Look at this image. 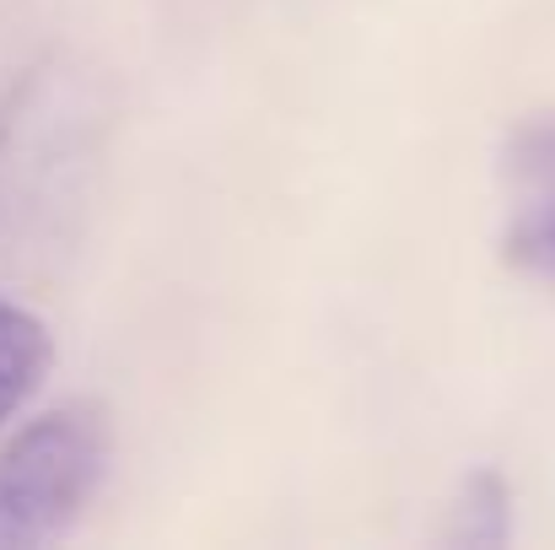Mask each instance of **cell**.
I'll return each instance as SVG.
<instances>
[{"mask_svg":"<svg viewBox=\"0 0 555 550\" xmlns=\"http://www.w3.org/2000/svg\"><path fill=\"white\" fill-rule=\"evenodd\" d=\"M92 92L65 65L27 71L0 103V248H38L81 205L92 168Z\"/></svg>","mask_w":555,"mask_h":550,"instance_id":"obj_1","label":"cell"},{"mask_svg":"<svg viewBox=\"0 0 555 550\" xmlns=\"http://www.w3.org/2000/svg\"><path fill=\"white\" fill-rule=\"evenodd\" d=\"M114 464V421L98 399H65L0 448V550L54 546L92 508Z\"/></svg>","mask_w":555,"mask_h":550,"instance_id":"obj_2","label":"cell"},{"mask_svg":"<svg viewBox=\"0 0 555 550\" xmlns=\"http://www.w3.org/2000/svg\"><path fill=\"white\" fill-rule=\"evenodd\" d=\"M54 362V341L33 308L0 292V432L22 415V405L38 394L43 372Z\"/></svg>","mask_w":555,"mask_h":550,"instance_id":"obj_3","label":"cell"},{"mask_svg":"<svg viewBox=\"0 0 555 550\" xmlns=\"http://www.w3.org/2000/svg\"><path fill=\"white\" fill-rule=\"evenodd\" d=\"M442 540L464 550H491L513 540V491H507V481L496 470H475L464 481V491L453 497Z\"/></svg>","mask_w":555,"mask_h":550,"instance_id":"obj_4","label":"cell"},{"mask_svg":"<svg viewBox=\"0 0 555 550\" xmlns=\"http://www.w3.org/2000/svg\"><path fill=\"white\" fill-rule=\"evenodd\" d=\"M502 254L518 265V270H534V276H555V200L518 216L513 232L502 238Z\"/></svg>","mask_w":555,"mask_h":550,"instance_id":"obj_5","label":"cell"},{"mask_svg":"<svg viewBox=\"0 0 555 550\" xmlns=\"http://www.w3.org/2000/svg\"><path fill=\"white\" fill-rule=\"evenodd\" d=\"M507 168L518 179H555V114L529 119L507 141Z\"/></svg>","mask_w":555,"mask_h":550,"instance_id":"obj_6","label":"cell"}]
</instances>
